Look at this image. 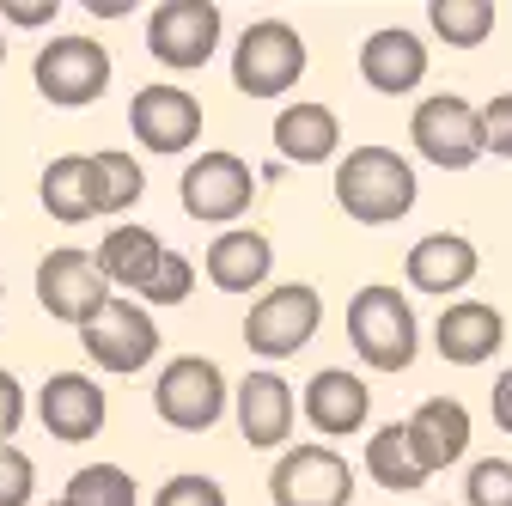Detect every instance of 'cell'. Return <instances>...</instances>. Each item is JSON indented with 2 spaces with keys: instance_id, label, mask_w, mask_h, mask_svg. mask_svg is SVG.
<instances>
[{
  "instance_id": "e0dca14e",
  "label": "cell",
  "mask_w": 512,
  "mask_h": 506,
  "mask_svg": "<svg viewBox=\"0 0 512 506\" xmlns=\"http://www.w3.org/2000/svg\"><path fill=\"white\" fill-rule=\"evenodd\" d=\"M476 269H482V257H476V244L464 232H427V238L409 244V257H403L409 287L415 293H433V299L464 293L476 281Z\"/></svg>"
},
{
  "instance_id": "8d00e7d4",
  "label": "cell",
  "mask_w": 512,
  "mask_h": 506,
  "mask_svg": "<svg viewBox=\"0 0 512 506\" xmlns=\"http://www.w3.org/2000/svg\"><path fill=\"white\" fill-rule=\"evenodd\" d=\"M86 13H92V19H122V13H128V0H92Z\"/></svg>"
},
{
  "instance_id": "603a6c76",
  "label": "cell",
  "mask_w": 512,
  "mask_h": 506,
  "mask_svg": "<svg viewBox=\"0 0 512 506\" xmlns=\"http://www.w3.org/2000/svg\"><path fill=\"white\" fill-rule=\"evenodd\" d=\"M37 202L61 226L98 220V202H92V153H61V159H49L43 165V183H37Z\"/></svg>"
},
{
  "instance_id": "7a4b0ae2",
  "label": "cell",
  "mask_w": 512,
  "mask_h": 506,
  "mask_svg": "<svg viewBox=\"0 0 512 506\" xmlns=\"http://www.w3.org/2000/svg\"><path fill=\"white\" fill-rule=\"evenodd\" d=\"M348 342L360 354V366H378V372H409L415 354H421V324H415V305L397 293V287H360L348 299Z\"/></svg>"
},
{
  "instance_id": "2e32d148",
  "label": "cell",
  "mask_w": 512,
  "mask_h": 506,
  "mask_svg": "<svg viewBox=\"0 0 512 506\" xmlns=\"http://www.w3.org/2000/svg\"><path fill=\"white\" fill-rule=\"evenodd\" d=\"M299 409H305V421L324 433V439H348V433L366 427V415H372V391H366V378H360V372H348V366H324V372H311V385H305Z\"/></svg>"
},
{
  "instance_id": "3957f363",
  "label": "cell",
  "mask_w": 512,
  "mask_h": 506,
  "mask_svg": "<svg viewBox=\"0 0 512 506\" xmlns=\"http://www.w3.org/2000/svg\"><path fill=\"white\" fill-rule=\"evenodd\" d=\"M31 80H37V98L55 104V110H86L110 92V49L86 31H68L37 49L31 61Z\"/></svg>"
},
{
  "instance_id": "30bf717a",
  "label": "cell",
  "mask_w": 512,
  "mask_h": 506,
  "mask_svg": "<svg viewBox=\"0 0 512 506\" xmlns=\"http://www.w3.org/2000/svg\"><path fill=\"white\" fill-rule=\"evenodd\" d=\"M128 129L135 141L153 153V159H171V153H189L202 141V98L177 86V80H153L128 98Z\"/></svg>"
},
{
  "instance_id": "ffe728a7",
  "label": "cell",
  "mask_w": 512,
  "mask_h": 506,
  "mask_svg": "<svg viewBox=\"0 0 512 506\" xmlns=\"http://www.w3.org/2000/svg\"><path fill=\"white\" fill-rule=\"evenodd\" d=\"M500 342H506V318L494 305H482V299L445 305V318L433 324V348H439V360H452V366H482V360L500 354Z\"/></svg>"
},
{
  "instance_id": "74e56055",
  "label": "cell",
  "mask_w": 512,
  "mask_h": 506,
  "mask_svg": "<svg viewBox=\"0 0 512 506\" xmlns=\"http://www.w3.org/2000/svg\"><path fill=\"white\" fill-rule=\"evenodd\" d=\"M0 61H7V43H0Z\"/></svg>"
},
{
  "instance_id": "7402d4cb",
  "label": "cell",
  "mask_w": 512,
  "mask_h": 506,
  "mask_svg": "<svg viewBox=\"0 0 512 506\" xmlns=\"http://www.w3.org/2000/svg\"><path fill=\"white\" fill-rule=\"evenodd\" d=\"M409 439H415V452L421 464L439 476L445 464H458L470 452V409L458 397H427L415 415H409Z\"/></svg>"
},
{
  "instance_id": "e575fe53",
  "label": "cell",
  "mask_w": 512,
  "mask_h": 506,
  "mask_svg": "<svg viewBox=\"0 0 512 506\" xmlns=\"http://www.w3.org/2000/svg\"><path fill=\"white\" fill-rule=\"evenodd\" d=\"M55 13H61V0H7V7H0V19L7 25H55Z\"/></svg>"
},
{
  "instance_id": "d6986e66",
  "label": "cell",
  "mask_w": 512,
  "mask_h": 506,
  "mask_svg": "<svg viewBox=\"0 0 512 506\" xmlns=\"http://www.w3.org/2000/svg\"><path fill=\"white\" fill-rule=\"evenodd\" d=\"M360 80L384 98H403L427 80V43L403 25H384L360 43Z\"/></svg>"
},
{
  "instance_id": "7c38bea8",
  "label": "cell",
  "mask_w": 512,
  "mask_h": 506,
  "mask_svg": "<svg viewBox=\"0 0 512 506\" xmlns=\"http://www.w3.org/2000/svg\"><path fill=\"white\" fill-rule=\"evenodd\" d=\"M147 49L171 74L208 68V55L220 49V7H208V0H159L147 13Z\"/></svg>"
},
{
  "instance_id": "d4e9b609",
  "label": "cell",
  "mask_w": 512,
  "mask_h": 506,
  "mask_svg": "<svg viewBox=\"0 0 512 506\" xmlns=\"http://www.w3.org/2000/svg\"><path fill=\"white\" fill-rule=\"evenodd\" d=\"M366 476L384 488V494H415L433 470L421 464L415 452V439H409V421H391V427H378L366 439Z\"/></svg>"
},
{
  "instance_id": "5bb4252c",
  "label": "cell",
  "mask_w": 512,
  "mask_h": 506,
  "mask_svg": "<svg viewBox=\"0 0 512 506\" xmlns=\"http://www.w3.org/2000/svg\"><path fill=\"white\" fill-rule=\"evenodd\" d=\"M232 421H238V439L256 452H281L293 439V385L275 372V366H256L244 372V385L232 391Z\"/></svg>"
},
{
  "instance_id": "1f68e13d",
  "label": "cell",
  "mask_w": 512,
  "mask_h": 506,
  "mask_svg": "<svg viewBox=\"0 0 512 506\" xmlns=\"http://www.w3.org/2000/svg\"><path fill=\"white\" fill-rule=\"evenodd\" d=\"M153 506H226V488H220L214 476L183 470V476H171V482L153 494Z\"/></svg>"
},
{
  "instance_id": "ba28073f",
  "label": "cell",
  "mask_w": 512,
  "mask_h": 506,
  "mask_svg": "<svg viewBox=\"0 0 512 506\" xmlns=\"http://www.w3.org/2000/svg\"><path fill=\"white\" fill-rule=\"evenodd\" d=\"M250 196H256V171H250L238 153H226V147L196 153V159L183 165V177H177L183 214H189V220H208V226H220V232H226V220H238V214L250 208Z\"/></svg>"
},
{
  "instance_id": "83f0119b",
  "label": "cell",
  "mask_w": 512,
  "mask_h": 506,
  "mask_svg": "<svg viewBox=\"0 0 512 506\" xmlns=\"http://www.w3.org/2000/svg\"><path fill=\"white\" fill-rule=\"evenodd\" d=\"M61 500L68 506H141V488H135V476H128L122 464H86V470L68 476Z\"/></svg>"
},
{
  "instance_id": "d590c367",
  "label": "cell",
  "mask_w": 512,
  "mask_h": 506,
  "mask_svg": "<svg viewBox=\"0 0 512 506\" xmlns=\"http://www.w3.org/2000/svg\"><path fill=\"white\" fill-rule=\"evenodd\" d=\"M494 427H500V433H512V366L494 378Z\"/></svg>"
},
{
  "instance_id": "277c9868",
  "label": "cell",
  "mask_w": 512,
  "mask_h": 506,
  "mask_svg": "<svg viewBox=\"0 0 512 506\" xmlns=\"http://www.w3.org/2000/svg\"><path fill=\"white\" fill-rule=\"evenodd\" d=\"M299 74H305V37L287 19L244 25V37L232 49V86L244 98H281L299 86Z\"/></svg>"
},
{
  "instance_id": "ac0fdd59",
  "label": "cell",
  "mask_w": 512,
  "mask_h": 506,
  "mask_svg": "<svg viewBox=\"0 0 512 506\" xmlns=\"http://www.w3.org/2000/svg\"><path fill=\"white\" fill-rule=\"evenodd\" d=\"M202 275H208L220 293H256V287L275 275V244H269V232H256V226H226V232H214L208 257H202Z\"/></svg>"
},
{
  "instance_id": "4fadbf2b",
  "label": "cell",
  "mask_w": 512,
  "mask_h": 506,
  "mask_svg": "<svg viewBox=\"0 0 512 506\" xmlns=\"http://www.w3.org/2000/svg\"><path fill=\"white\" fill-rule=\"evenodd\" d=\"M80 348H86L92 366L128 378V372L153 366V354H159V324L147 318V305H135V299H110L98 318L80 330Z\"/></svg>"
},
{
  "instance_id": "4316f807",
  "label": "cell",
  "mask_w": 512,
  "mask_h": 506,
  "mask_svg": "<svg viewBox=\"0 0 512 506\" xmlns=\"http://www.w3.org/2000/svg\"><path fill=\"white\" fill-rule=\"evenodd\" d=\"M427 25L439 43L452 49H476L494 37V0H433L427 7Z\"/></svg>"
},
{
  "instance_id": "52a82bcc",
  "label": "cell",
  "mask_w": 512,
  "mask_h": 506,
  "mask_svg": "<svg viewBox=\"0 0 512 506\" xmlns=\"http://www.w3.org/2000/svg\"><path fill=\"white\" fill-rule=\"evenodd\" d=\"M232 391H226V372L208 354H177L171 366H159V385H153V409L165 427L177 433H208L226 415Z\"/></svg>"
},
{
  "instance_id": "cb8c5ba5",
  "label": "cell",
  "mask_w": 512,
  "mask_h": 506,
  "mask_svg": "<svg viewBox=\"0 0 512 506\" xmlns=\"http://www.w3.org/2000/svg\"><path fill=\"white\" fill-rule=\"evenodd\" d=\"M159 263H165V244L153 238V226H135V220H128V226H110L104 244H98L104 281H110V287H128V293H141Z\"/></svg>"
},
{
  "instance_id": "4dcf8cb0",
  "label": "cell",
  "mask_w": 512,
  "mask_h": 506,
  "mask_svg": "<svg viewBox=\"0 0 512 506\" xmlns=\"http://www.w3.org/2000/svg\"><path fill=\"white\" fill-rule=\"evenodd\" d=\"M37 500V464L19 446H0V506H31Z\"/></svg>"
},
{
  "instance_id": "f546056e",
  "label": "cell",
  "mask_w": 512,
  "mask_h": 506,
  "mask_svg": "<svg viewBox=\"0 0 512 506\" xmlns=\"http://www.w3.org/2000/svg\"><path fill=\"white\" fill-rule=\"evenodd\" d=\"M464 500L470 506H512V464L506 458H482L464 476Z\"/></svg>"
},
{
  "instance_id": "5b68a950",
  "label": "cell",
  "mask_w": 512,
  "mask_h": 506,
  "mask_svg": "<svg viewBox=\"0 0 512 506\" xmlns=\"http://www.w3.org/2000/svg\"><path fill=\"white\" fill-rule=\"evenodd\" d=\"M409 141L427 165L439 171H470L482 153H488V135H482V110L458 92H433L415 104L409 116Z\"/></svg>"
},
{
  "instance_id": "6da1fadb",
  "label": "cell",
  "mask_w": 512,
  "mask_h": 506,
  "mask_svg": "<svg viewBox=\"0 0 512 506\" xmlns=\"http://www.w3.org/2000/svg\"><path fill=\"white\" fill-rule=\"evenodd\" d=\"M421 177L397 147H348L336 159V202L360 226H391L415 208Z\"/></svg>"
},
{
  "instance_id": "484cf974",
  "label": "cell",
  "mask_w": 512,
  "mask_h": 506,
  "mask_svg": "<svg viewBox=\"0 0 512 506\" xmlns=\"http://www.w3.org/2000/svg\"><path fill=\"white\" fill-rule=\"evenodd\" d=\"M141 196H147V171H141L135 153H116V147L92 153V202H98L104 220L110 214H128Z\"/></svg>"
},
{
  "instance_id": "f35d334b",
  "label": "cell",
  "mask_w": 512,
  "mask_h": 506,
  "mask_svg": "<svg viewBox=\"0 0 512 506\" xmlns=\"http://www.w3.org/2000/svg\"><path fill=\"white\" fill-rule=\"evenodd\" d=\"M49 506H68V500H49Z\"/></svg>"
},
{
  "instance_id": "ab89813d",
  "label": "cell",
  "mask_w": 512,
  "mask_h": 506,
  "mask_svg": "<svg viewBox=\"0 0 512 506\" xmlns=\"http://www.w3.org/2000/svg\"><path fill=\"white\" fill-rule=\"evenodd\" d=\"M0 299H7V287H0Z\"/></svg>"
},
{
  "instance_id": "f1b7e54d",
  "label": "cell",
  "mask_w": 512,
  "mask_h": 506,
  "mask_svg": "<svg viewBox=\"0 0 512 506\" xmlns=\"http://www.w3.org/2000/svg\"><path fill=\"white\" fill-rule=\"evenodd\" d=\"M189 287H196V263L183 250H165V263L153 269V281L141 287V305H183Z\"/></svg>"
},
{
  "instance_id": "8fae6325",
  "label": "cell",
  "mask_w": 512,
  "mask_h": 506,
  "mask_svg": "<svg viewBox=\"0 0 512 506\" xmlns=\"http://www.w3.org/2000/svg\"><path fill=\"white\" fill-rule=\"evenodd\" d=\"M275 506H348L354 500V464L330 446H287L269 470Z\"/></svg>"
},
{
  "instance_id": "836d02e7",
  "label": "cell",
  "mask_w": 512,
  "mask_h": 506,
  "mask_svg": "<svg viewBox=\"0 0 512 506\" xmlns=\"http://www.w3.org/2000/svg\"><path fill=\"white\" fill-rule=\"evenodd\" d=\"M19 421H25V385H19L7 366H0V446H13Z\"/></svg>"
},
{
  "instance_id": "44dd1931",
  "label": "cell",
  "mask_w": 512,
  "mask_h": 506,
  "mask_svg": "<svg viewBox=\"0 0 512 506\" xmlns=\"http://www.w3.org/2000/svg\"><path fill=\"white\" fill-rule=\"evenodd\" d=\"M269 135H275V153L287 165H330L342 153V122L330 104H287Z\"/></svg>"
},
{
  "instance_id": "9c48e42d",
  "label": "cell",
  "mask_w": 512,
  "mask_h": 506,
  "mask_svg": "<svg viewBox=\"0 0 512 506\" xmlns=\"http://www.w3.org/2000/svg\"><path fill=\"white\" fill-rule=\"evenodd\" d=\"M37 305L49 311L55 324H92L98 311L110 305V281L98 269V250H49L37 263Z\"/></svg>"
},
{
  "instance_id": "8992f818",
  "label": "cell",
  "mask_w": 512,
  "mask_h": 506,
  "mask_svg": "<svg viewBox=\"0 0 512 506\" xmlns=\"http://www.w3.org/2000/svg\"><path fill=\"white\" fill-rule=\"evenodd\" d=\"M317 324H324V293L305 287V281H287V287H269L263 299L250 305V318H244V348L256 360H293Z\"/></svg>"
},
{
  "instance_id": "d6a6232c",
  "label": "cell",
  "mask_w": 512,
  "mask_h": 506,
  "mask_svg": "<svg viewBox=\"0 0 512 506\" xmlns=\"http://www.w3.org/2000/svg\"><path fill=\"white\" fill-rule=\"evenodd\" d=\"M482 135H488L494 159H512V92H494L482 104Z\"/></svg>"
},
{
  "instance_id": "9a60e30c",
  "label": "cell",
  "mask_w": 512,
  "mask_h": 506,
  "mask_svg": "<svg viewBox=\"0 0 512 506\" xmlns=\"http://www.w3.org/2000/svg\"><path fill=\"white\" fill-rule=\"evenodd\" d=\"M104 415H110V403L98 391V378H86V372H55L37 391V421L49 427V439H61V446H86V439H98Z\"/></svg>"
}]
</instances>
